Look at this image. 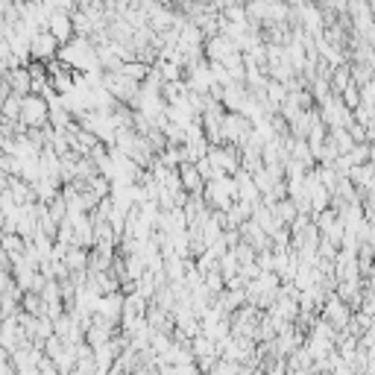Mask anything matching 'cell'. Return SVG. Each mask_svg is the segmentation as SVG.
<instances>
[{"instance_id":"obj_2","label":"cell","mask_w":375,"mask_h":375,"mask_svg":"<svg viewBox=\"0 0 375 375\" xmlns=\"http://www.w3.org/2000/svg\"><path fill=\"white\" fill-rule=\"evenodd\" d=\"M56 53H59V38L53 36L50 30H36L30 36V56L32 59L50 62V59H56Z\"/></svg>"},{"instance_id":"obj_3","label":"cell","mask_w":375,"mask_h":375,"mask_svg":"<svg viewBox=\"0 0 375 375\" xmlns=\"http://www.w3.org/2000/svg\"><path fill=\"white\" fill-rule=\"evenodd\" d=\"M238 41L229 38L226 32H214V36L205 38V59L208 62H226L231 53H238Z\"/></svg>"},{"instance_id":"obj_9","label":"cell","mask_w":375,"mask_h":375,"mask_svg":"<svg viewBox=\"0 0 375 375\" xmlns=\"http://www.w3.org/2000/svg\"><path fill=\"white\" fill-rule=\"evenodd\" d=\"M340 94H343V103H346L349 109H358V106H361V85H358L355 80H352Z\"/></svg>"},{"instance_id":"obj_5","label":"cell","mask_w":375,"mask_h":375,"mask_svg":"<svg viewBox=\"0 0 375 375\" xmlns=\"http://www.w3.org/2000/svg\"><path fill=\"white\" fill-rule=\"evenodd\" d=\"M47 30L53 32V36L59 38V44H65V41H71L76 32H73V18H71V12H65V9H53V15H50V24H47Z\"/></svg>"},{"instance_id":"obj_4","label":"cell","mask_w":375,"mask_h":375,"mask_svg":"<svg viewBox=\"0 0 375 375\" xmlns=\"http://www.w3.org/2000/svg\"><path fill=\"white\" fill-rule=\"evenodd\" d=\"M323 319L332 328H346L349 326V302H343L340 296H332V299L326 302V308H323Z\"/></svg>"},{"instance_id":"obj_1","label":"cell","mask_w":375,"mask_h":375,"mask_svg":"<svg viewBox=\"0 0 375 375\" xmlns=\"http://www.w3.org/2000/svg\"><path fill=\"white\" fill-rule=\"evenodd\" d=\"M21 120L32 129V126H44V124H50V103H47V97H41V94H24V106H21Z\"/></svg>"},{"instance_id":"obj_7","label":"cell","mask_w":375,"mask_h":375,"mask_svg":"<svg viewBox=\"0 0 375 375\" xmlns=\"http://www.w3.org/2000/svg\"><path fill=\"white\" fill-rule=\"evenodd\" d=\"M6 82H9V88H12V94H30L32 91V73H30V68L27 65H21V68H9L6 71Z\"/></svg>"},{"instance_id":"obj_6","label":"cell","mask_w":375,"mask_h":375,"mask_svg":"<svg viewBox=\"0 0 375 375\" xmlns=\"http://www.w3.org/2000/svg\"><path fill=\"white\" fill-rule=\"evenodd\" d=\"M179 176H182V188L188 194H203L205 191V176L200 173V168H196V161H182Z\"/></svg>"},{"instance_id":"obj_8","label":"cell","mask_w":375,"mask_h":375,"mask_svg":"<svg viewBox=\"0 0 375 375\" xmlns=\"http://www.w3.org/2000/svg\"><path fill=\"white\" fill-rule=\"evenodd\" d=\"M21 106H24V97H21V94H9L3 109H0V117H3V120H21Z\"/></svg>"}]
</instances>
